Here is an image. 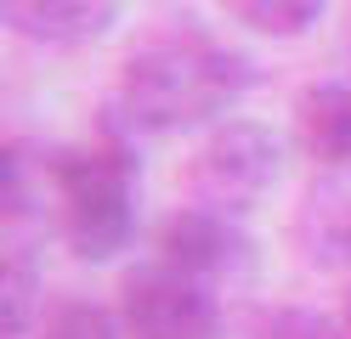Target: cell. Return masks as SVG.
<instances>
[{"label": "cell", "mask_w": 351, "mask_h": 339, "mask_svg": "<svg viewBox=\"0 0 351 339\" xmlns=\"http://www.w3.org/2000/svg\"><path fill=\"white\" fill-rule=\"evenodd\" d=\"M250 85H255V62L244 51H232L199 29H182L130 51L108 113L130 136H176L232 113Z\"/></svg>", "instance_id": "cell-1"}, {"label": "cell", "mask_w": 351, "mask_h": 339, "mask_svg": "<svg viewBox=\"0 0 351 339\" xmlns=\"http://www.w3.org/2000/svg\"><path fill=\"white\" fill-rule=\"evenodd\" d=\"M51 187L74 255L108 260L130 243V232H136V158L125 147H91L57 158Z\"/></svg>", "instance_id": "cell-2"}, {"label": "cell", "mask_w": 351, "mask_h": 339, "mask_svg": "<svg viewBox=\"0 0 351 339\" xmlns=\"http://www.w3.org/2000/svg\"><path fill=\"white\" fill-rule=\"evenodd\" d=\"M283 142L255 119H227L193 153V198L215 215H244L278 187Z\"/></svg>", "instance_id": "cell-3"}, {"label": "cell", "mask_w": 351, "mask_h": 339, "mask_svg": "<svg viewBox=\"0 0 351 339\" xmlns=\"http://www.w3.org/2000/svg\"><path fill=\"white\" fill-rule=\"evenodd\" d=\"M119 323H125L130 339H215L221 305H215L210 283L159 260V266H142L125 277Z\"/></svg>", "instance_id": "cell-4"}, {"label": "cell", "mask_w": 351, "mask_h": 339, "mask_svg": "<svg viewBox=\"0 0 351 339\" xmlns=\"http://www.w3.org/2000/svg\"><path fill=\"white\" fill-rule=\"evenodd\" d=\"M159 260L193 271L199 283H232L250 271V238L238 232L232 215H215V210H182L159 226Z\"/></svg>", "instance_id": "cell-5"}, {"label": "cell", "mask_w": 351, "mask_h": 339, "mask_svg": "<svg viewBox=\"0 0 351 339\" xmlns=\"http://www.w3.org/2000/svg\"><path fill=\"white\" fill-rule=\"evenodd\" d=\"M12 34L34 45H85L108 34V23L119 17V0H0Z\"/></svg>", "instance_id": "cell-6"}, {"label": "cell", "mask_w": 351, "mask_h": 339, "mask_svg": "<svg viewBox=\"0 0 351 339\" xmlns=\"http://www.w3.org/2000/svg\"><path fill=\"white\" fill-rule=\"evenodd\" d=\"M295 136L323 170L351 175V79L306 85L295 102Z\"/></svg>", "instance_id": "cell-7"}, {"label": "cell", "mask_w": 351, "mask_h": 339, "mask_svg": "<svg viewBox=\"0 0 351 339\" xmlns=\"http://www.w3.org/2000/svg\"><path fill=\"white\" fill-rule=\"evenodd\" d=\"M221 6L255 34H272V40H300L312 23L328 12V0H221Z\"/></svg>", "instance_id": "cell-8"}, {"label": "cell", "mask_w": 351, "mask_h": 339, "mask_svg": "<svg viewBox=\"0 0 351 339\" xmlns=\"http://www.w3.org/2000/svg\"><path fill=\"white\" fill-rule=\"evenodd\" d=\"M306 238H312V255L323 249L328 260H346L351 255V203L340 192H312L306 198Z\"/></svg>", "instance_id": "cell-9"}, {"label": "cell", "mask_w": 351, "mask_h": 339, "mask_svg": "<svg viewBox=\"0 0 351 339\" xmlns=\"http://www.w3.org/2000/svg\"><path fill=\"white\" fill-rule=\"evenodd\" d=\"M34 294H40L34 266L23 260V249H12L6 277H0V305H6V339H23V334H29V323H34Z\"/></svg>", "instance_id": "cell-10"}, {"label": "cell", "mask_w": 351, "mask_h": 339, "mask_svg": "<svg viewBox=\"0 0 351 339\" xmlns=\"http://www.w3.org/2000/svg\"><path fill=\"white\" fill-rule=\"evenodd\" d=\"M40 339H119V323H114L102 305L74 300V305H62L51 323L40 328Z\"/></svg>", "instance_id": "cell-11"}, {"label": "cell", "mask_w": 351, "mask_h": 339, "mask_svg": "<svg viewBox=\"0 0 351 339\" xmlns=\"http://www.w3.org/2000/svg\"><path fill=\"white\" fill-rule=\"evenodd\" d=\"M267 339H351V334H340L335 323H323L312 311H278L267 323Z\"/></svg>", "instance_id": "cell-12"}, {"label": "cell", "mask_w": 351, "mask_h": 339, "mask_svg": "<svg viewBox=\"0 0 351 339\" xmlns=\"http://www.w3.org/2000/svg\"><path fill=\"white\" fill-rule=\"evenodd\" d=\"M346 334H351V300H346Z\"/></svg>", "instance_id": "cell-13"}]
</instances>
